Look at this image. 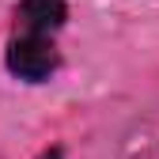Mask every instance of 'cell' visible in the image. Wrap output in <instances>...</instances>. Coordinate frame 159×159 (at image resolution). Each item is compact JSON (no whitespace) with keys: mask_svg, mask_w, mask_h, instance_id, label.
<instances>
[{"mask_svg":"<svg viewBox=\"0 0 159 159\" xmlns=\"http://www.w3.org/2000/svg\"><path fill=\"white\" fill-rule=\"evenodd\" d=\"M8 68L19 80H27V84H42V80H49L53 68H57V46L49 42V34L23 30L8 46Z\"/></svg>","mask_w":159,"mask_h":159,"instance_id":"cell-1","label":"cell"},{"mask_svg":"<svg viewBox=\"0 0 159 159\" xmlns=\"http://www.w3.org/2000/svg\"><path fill=\"white\" fill-rule=\"evenodd\" d=\"M65 0H23L15 8V19H19V30H30V34H49L65 23Z\"/></svg>","mask_w":159,"mask_h":159,"instance_id":"cell-2","label":"cell"},{"mask_svg":"<svg viewBox=\"0 0 159 159\" xmlns=\"http://www.w3.org/2000/svg\"><path fill=\"white\" fill-rule=\"evenodd\" d=\"M38 159H61V148H49V152H42Z\"/></svg>","mask_w":159,"mask_h":159,"instance_id":"cell-3","label":"cell"}]
</instances>
